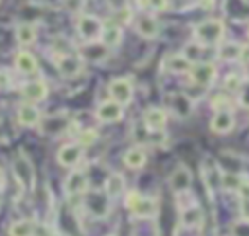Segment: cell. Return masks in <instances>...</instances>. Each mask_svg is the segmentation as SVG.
<instances>
[{
    "mask_svg": "<svg viewBox=\"0 0 249 236\" xmlns=\"http://www.w3.org/2000/svg\"><path fill=\"white\" fill-rule=\"evenodd\" d=\"M224 31H226L224 21L212 18V20H204V21L196 23L193 29V37L202 47H210V45H218L224 39Z\"/></svg>",
    "mask_w": 249,
    "mask_h": 236,
    "instance_id": "6da1fadb",
    "label": "cell"
},
{
    "mask_svg": "<svg viewBox=\"0 0 249 236\" xmlns=\"http://www.w3.org/2000/svg\"><path fill=\"white\" fill-rule=\"evenodd\" d=\"M88 213L95 218H103L109 215L111 211V197L105 193V191H89L86 195V201H84Z\"/></svg>",
    "mask_w": 249,
    "mask_h": 236,
    "instance_id": "7a4b0ae2",
    "label": "cell"
},
{
    "mask_svg": "<svg viewBox=\"0 0 249 236\" xmlns=\"http://www.w3.org/2000/svg\"><path fill=\"white\" fill-rule=\"evenodd\" d=\"M126 207L138 216V218H150L158 211V203L152 197H144L140 193H128Z\"/></svg>",
    "mask_w": 249,
    "mask_h": 236,
    "instance_id": "3957f363",
    "label": "cell"
},
{
    "mask_svg": "<svg viewBox=\"0 0 249 236\" xmlns=\"http://www.w3.org/2000/svg\"><path fill=\"white\" fill-rule=\"evenodd\" d=\"M76 29H78V35L84 39V41H97L101 37V29H103V23L97 16H89V14H84L78 18V23H76Z\"/></svg>",
    "mask_w": 249,
    "mask_h": 236,
    "instance_id": "277c9868",
    "label": "cell"
},
{
    "mask_svg": "<svg viewBox=\"0 0 249 236\" xmlns=\"http://www.w3.org/2000/svg\"><path fill=\"white\" fill-rule=\"evenodd\" d=\"M189 78L196 86H202V88L212 86V82L216 80V66L212 62H193L189 70Z\"/></svg>",
    "mask_w": 249,
    "mask_h": 236,
    "instance_id": "5b68a950",
    "label": "cell"
},
{
    "mask_svg": "<svg viewBox=\"0 0 249 236\" xmlns=\"http://www.w3.org/2000/svg\"><path fill=\"white\" fill-rule=\"evenodd\" d=\"M109 94H111L113 101H117V103H121L124 107V105H128L132 101V94H134L132 82L128 78H115L109 84Z\"/></svg>",
    "mask_w": 249,
    "mask_h": 236,
    "instance_id": "8992f818",
    "label": "cell"
},
{
    "mask_svg": "<svg viewBox=\"0 0 249 236\" xmlns=\"http://www.w3.org/2000/svg\"><path fill=\"white\" fill-rule=\"evenodd\" d=\"M235 127V115L231 109H216L210 119V131L216 135H228Z\"/></svg>",
    "mask_w": 249,
    "mask_h": 236,
    "instance_id": "52a82bcc",
    "label": "cell"
},
{
    "mask_svg": "<svg viewBox=\"0 0 249 236\" xmlns=\"http://www.w3.org/2000/svg\"><path fill=\"white\" fill-rule=\"evenodd\" d=\"M56 68H58V74L62 78H74V76H78L82 72L84 60L78 55H62L56 60Z\"/></svg>",
    "mask_w": 249,
    "mask_h": 236,
    "instance_id": "ba28073f",
    "label": "cell"
},
{
    "mask_svg": "<svg viewBox=\"0 0 249 236\" xmlns=\"http://www.w3.org/2000/svg\"><path fill=\"white\" fill-rule=\"evenodd\" d=\"M123 111H124V107L121 103H117L113 99H107V101H103V103L97 105L95 117L101 123H117V121L123 119Z\"/></svg>",
    "mask_w": 249,
    "mask_h": 236,
    "instance_id": "9c48e42d",
    "label": "cell"
},
{
    "mask_svg": "<svg viewBox=\"0 0 249 236\" xmlns=\"http://www.w3.org/2000/svg\"><path fill=\"white\" fill-rule=\"evenodd\" d=\"M82 158H84V146H80L78 142H74V144H64V146H60L58 152H56V162H58L60 166H64V168L76 166Z\"/></svg>",
    "mask_w": 249,
    "mask_h": 236,
    "instance_id": "30bf717a",
    "label": "cell"
},
{
    "mask_svg": "<svg viewBox=\"0 0 249 236\" xmlns=\"http://www.w3.org/2000/svg\"><path fill=\"white\" fill-rule=\"evenodd\" d=\"M191 183H193V176H191V170L185 164H179L169 176V187L175 193H185L191 187Z\"/></svg>",
    "mask_w": 249,
    "mask_h": 236,
    "instance_id": "8fae6325",
    "label": "cell"
},
{
    "mask_svg": "<svg viewBox=\"0 0 249 236\" xmlns=\"http://www.w3.org/2000/svg\"><path fill=\"white\" fill-rule=\"evenodd\" d=\"M167 125V111L161 107H148L144 111V127L150 133H160Z\"/></svg>",
    "mask_w": 249,
    "mask_h": 236,
    "instance_id": "7c38bea8",
    "label": "cell"
},
{
    "mask_svg": "<svg viewBox=\"0 0 249 236\" xmlns=\"http://www.w3.org/2000/svg\"><path fill=\"white\" fill-rule=\"evenodd\" d=\"M14 168V174H16V179L19 181L21 187H29L33 185V166L29 164V160H25L23 156H18L12 164Z\"/></svg>",
    "mask_w": 249,
    "mask_h": 236,
    "instance_id": "4fadbf2b",
    "label": "cell"
},
{
    "mask_svg": "<svg viewBox=\"0 0 249 236\" xmlns=\"http://www.w3.org/2000/svg\"><path fill=\"white\" fill-rule=\"evenodd\" d=\"M191 66H193V62L181 53H175V55H167L165 59H163V68L167 70V72H171V74H189V70H191Z\"/></svg>",
    "mask_w": 249,
    "mask_h": 236,
    "instance_id": "5bb4252c",
    "label": "cell"
},
{
    "mask_svg": "<svg viewBox=\"0 0 249 236\" xmlns=\"http://www.w3.org/2000/svg\"><path fill=\"white\" fill-rule=\"evenodd\" d=\"M64 191L68 195H82L88 191V176L84 172H72L64 179Z\"/></svg>",
    "mask_w": 249,
    "mask_h": 236,
    "instance_id": "9a60e30c",
    "label": "cell"
},
{
    "mask_svg": "<svg viewBox=\"0 0 249 236\" xmlns=\"http://www.w3.org/2000/svg\"><path fill=\"white\" fill-rule=\"evenodd\" d=\"M16 119H18V123L21 127H35L41 121V113L33 103H23V105L18 107Z\"/></svg>",
    "mask_w": 249,
    "mask_h": 236,
    "instance_id": "2e32d148",
    "label": "cell"
},
{
    "mask_svg": "<svg viewBox=\"0 0 249 236\" xmlns=\"http://www.w3.org/2000/svg\"><path fill=\"white\" fill-rule=\"evenodd\" d=\"M49 94V88L43 80H33V82H25V86L21 88V96L25 99H29L31 103L33 101H43Z\"/></svg>",
    "mask_w": 249,
    "mask_h": 236,
    "instance_id": "e0dca14e",
    "label": "cell"
},
{
    "mask_svg": "<svg viewBox=\"0 0 249 236\" xmlns=\"http://www.w3.org/2000/svg\"><path fill=\"white\" fill-rule=\"evenodd\" d=\"M136 31H138V35H142L144 39H154V37H158V33H160V23H158V20H156L154 16L144 14V16H140V18L136 20Z\"/></svg>",
    "mask_w": 249,
    "mask_h": 236,
    "instance_id": "ac0fdd59",
    "label": "cell"
},
{
    "mask_svg": "<svg viewBox=\"0 0 249 236\" xmlns=\"http://www.w3.org/2000/svg\"><path fill=\"white\" fill-rule=\"evenodd\" d=\"M101 43L107 47V49H113V47H117L119 43H121V39H123V29H121V25L119 23H105L103 25V29H101Z\"/></svg>",
    "mask_w": 249,
    "mask_h": 236,
    "instance_id": "d6986e66",
    "label": "cell"
},
{
    "mask_svg": "<svg viewBox=\"0 0 249 236\" xmlns=\"http://www.w3.org/2000/svg\"><path fill=\"white\" fill-rule=\"evenodd\" d=\"M202 220H204V213H202V209L196 207V205L185 207V209L181 211V224H183L185 228H198V226L202 224Z\"/></svg>",
    "mask_w": 249,
    "mask_h": 236,
    "instance_id": "ffe728a7",
    "label": "cell"
},
{
    "mask_svg": "<svg viewBox=\"0 0 249 236\" xmlns=\"http://www.w3.org/2000/svg\"><path fill=\"white\" fill-rule=\"evenodd\" d=\"M146 160H148V158H146V152H144V148H140V146L128 148V150L124 152V156H123L124 166L130 168V170H140V168H144Z\"/></svg>",
    "mask_w": 249,
    "mask_h": 236,
    "instance_id": "44dd1931",
    "label": "cell"
},
{
    "mask_svg": "<svg viewBox=\"0 0 249 236\" xmlns=\"http://www.w3.org/2000/svg\"><path fill=\"white\" fill-rule=\"evenodd\" d=\"M169 107L177 117H187L193 109V103L185 94H173L169 96Z\"/></svg>",
    "mask_w": 249,
    "mask_h": 236,
    "instance_id": "7402d4cb",
    "label": "cell"
},
{
    "mask_svg": "<svg viewBox=\"0 0 249 236\" xmlns=\"http://www.w3.org/2000/svg\"><path fill=\"white\" fill-rule=\"evenodd\" d=\"M16 68L21 74H33L37 72V59L27 51H19L16 55Z\"/></svg>",
    "mask_w": 249,
    "mask_h": 236,
    "instance_id": "603a6c76",
    "label": "cell"
},
{
    "mask_svg": "<svg viewBox=\"0 0 249 236\" xmlns=\"http://www.w3.org/2000/svg\"><path fill=\"white\" fill-rule=\"evenodd\" d=\"M124 187H126V181L121 174H111L107 179H105V187L103 191L113 199V197H119L124 193Z\"/></svg>",
    "mask_w": 249,
    "mask_h": 236,
    "instance_id": "cb8c5ba5",
    "label": "cell"
},
{
    "mask_svg": "<svg viewBox=\"0 0 249 236\" xmlns=\"http://www.w3.org/2000/svg\"><path fill=\"white\" fill-rule=\"evenodd\" d=\"M16 39H18V43L23 45V47L35 43V39H37V29H35V25H33V23H19V25L16 27Z\"/></svg>",
    "mask_w": 249,
    "mask_h": 236,
    "instance_id": "d4e9b609",
    "label": "cell"
},
{
    "mask_svg": "<svg viewBox=\"0 0 249 236\" xmlns=\"http://www.w3.org/2000/svg\"><path fill=\"white\" fill-rule=\"evenodd\" d=\"M241 49H243V45H239V43H235V41H226V43L220 45L218 57H220L222 60H237V59L241 57Z\"/></svg>",
    "mask_w": 249,
    "mask_h": 236,
    "instance_id": "484cf974",
    "label": "cell"
},
{
    "mask_svg": "<svg viewBox=\"0 0 249 236\" xmlns=\"http://www.w3.org/2000/svg\"><path fill=\"white\" fill-rule=\"evenodd\" d=\"M33 226H35V222L21 218V220H16L10 224L8 234L10 236H33Z\"/></svg>",
    "mask_w": 249,
    "mask_h": 236,
    "instance_id": "4316f807",
    "label": "cell"
},
{
    "mask_svg": "<svg viewBox=\"0 0 249 236\" xmlns=\"http://www.w3.org/2000/svg\"><path fill=\"white\" fill-rule=\"evenodd\" d=\"M243 179H245V177H241L239 174H231V172H228V174L222 176V187H224L226 191H237L239 185L243 183Z\"/></svg>",
    "mask_w": 249,
    "mask_h": 236,
    "instance_id": "83f0119b",
    "label": "cell"
},
{
    "mask_svg": "<svg viewBox=\"0 0 249 236\" xmlns=\"http://www.w3.org/2000/svg\"><path fill=\"white\" fill-rule=\"evenodd\" d=\"M241 84H243V78L239 74H235V72H231V74H228L224 78V90L230 92V94H237Z\"/></svg>",
    "mask_w": 249,
    "mask_h": 236,
    "instance_id": "f1b7e54d",
    "label": "cell"
},
{
    "mask_svg": "<svg viewBox=\"0 0 249 236\" xmlns=\"http://www.w3.org/2000/svg\"><path fill=\"white\" fill-rule=\"evenodd\" d=\"M95 138H97V133H95L93 129H84V131L78 133V144L84 146V148L89 146V144H93Z\"/></svg>",
    "mask_w": 249,
    "mask_h": 236,
    "instance_id": "f546056e",
    "label": "cell"
},
{
    "mask_svg": "<svg viewBox=\"0 0 249 236\" xmlns=\"http://www.w3.org/2000/svg\"><path fill=\"white\" fill-rule=\"evenodd\" d=\"M237 101L243 109H249V80H243V84L237 92Z\"/></svg>",
    "mask_w": 249,
    "mask_h": 236,
    "instance_id": "4dcf8cb0",
    "label": "cell"
},
{
    "mask_svg": "<svg viewBox=\"0 0 249 236\" xmlns=\"http://www.w3.org/2000/svg\"><path fill=\"white\" fill-rule=\"evenodd\" d=\"M200 51H202V45L195 41V43H189V45L185 47V53H183V55H185V57H187V59H189L191 62H195V60L198 59Z\"/></svg>",
    "mask_w": 249,
    "mask_h": 236,
    "instance_id": "1f68e13d",
    "label": "cell"
},
{
    "mask_svg": "<svg viewBox=\"0 0 249 236\" xmlns=\"http://www.w3.org/2000/svg\"><path fill=\"white\" fill-rule=\"evenodd\" d=\"M239 215L243 222H249V195L239 197Z\"/></svg>",
    "mask_w": 249,
    "mask_h": 236,
    "instance_id": "d6a6232c",
    "label": "cell"
},
{
    "mask_svg": "<svg viewBox=\"0 0 249 236\" xmlns=\"http://www.w3.org/2000/svg\"><path fill=\"white\" fill-rule=\"evenodd\" d=\"M167 4H169L167 0H144V6L154 12H163L167 8Z\"/></svg>",
    "mask_w": 249,
    "mask_h": 236,
    "instance_id": "836d02e7",
    "label": "cell"
},
{
    "mask_svg": "<svg viewBox=\"0 0 249 236\" xmlns=\"http://www.w3.org/2000/svg\"><path fill=\"white\" fill-rule=\"evenodd\" d=\"M212 107H214V111L216 109H230V99L226 96H216L212 99Z\"/></svg>",
    "mask_w": 249,
    "mask_h": 236,
    "instance_id": "e575fe53",
    "label": "cell"
},
{
    "mask_svg": "<svg viewBox=\"0 0 249 236\" xmlns=\"http://www.w3.org/2000/svg\"><path fill=\"white\" fill-rule=\"evenodd\" d=\"M64 6L68 12H80L84 8V0H64Z\"/></svg>",
    "mask_w": 249,
    "mask_h": 236,
    "instance_id": "d590c367",
    "label": "cell"
},
{
    "mask_svg": "<svg viewBox=\"0 0 249 236\" xmlns=\"http://www.w3.org/2000/svg\"><path fill=\"white\" fill-rule=\"evenodd\" d=\"M33 236H53V230L47 224H35L33 226Z\"/></svg>",
    "mask_w": 249,
    "mask_h": 236,
    "instance_id": "8d00e7d4",
    "label": "cell"
},
{
    "mask_svg": "<svg viewBox=\"0 0 249 236\" xmlns=\"http://www.w3.org/2000/svg\"><path fill=\"white\" fill-rule=\"evenodd\" d=\"M10 82H12L10 72H8V70H4V68H0V90L10 88Z\"/></svg>",
    "mask_w": 249,
    "mask_h": 236,
    "instance_id": "74e56055",
    "label": "cell"
},
{
    "mask_svg": "<svg viewBox=\"0 0 249 236\" xmlns=\"http://www.w3.org/2000/svg\"><path fill=\"white\" fill-rule=\"evenodd\" d=\"M107 4H109L115 12H119V10L126 8V0H107Z\"/></svg>",
    "mask_w": 249,
    "mask_h": 236,
    "instance_id": "f35d334b",
    "label": "cell"
},
{
    "mask_svg": "<svg viewBox=\"0 0 249 236\" xmlns=\"http://www.w3.org/2000/svg\"><path fill=\"white\" fill-rule=\"evenodd\" d=\"M0 203H2V189H0Z\"/></svg>",
    "mask_w": 249,
    "mask_h": 236,
    "instance_id": "ab89813d",
    "label": "cell"
},
{
    "mask_svg": "<svg viewBox=\"0 0 249 236\" xmlns=\"http://www.w3.org/2000/svg\"><path fill=\"white\" fill-rule=\"evenodd\" d=\"M0 183H2V170H0Z\"/></svg>",
    "mask_w": 249,
    "mask_h": 236,
    "instance_id": "60d3db41",
    "label": "cell"
},
{
    "mask_svg": "<svg viewBox=\"0 0 249 236\" xmlns=\"http://www.w3.org/2000/svg\"><path fill=\"white\" fill-rule=\"evenodd\" d=\"M243 2H245V4H249V0H243Z\"/></svg>",
    "mask_w": 249,
    "mask_h": 236,
    "instance_id": "b9f144b4",
    "label": "cell"
},
{
    "mask_svg": "<svg viewBox=\"0 0 249 236\" xmlns=\"http://www.w3.org/2000/svg\"><path fill=\"white\" fill-rule=\"evenodd\" d=\"M109 236H115V234H109Z\"/></svg>",
    "mask_w": 249,
    "mask_h": 236,
    "instance_id": "7bdbcfd3",
    "label": "cell"
},
{
    "mask_svg": "<svg viewBox=\"0 0 249 236\" xmlns=\"http://www.w3.org/2000/svg\"><path fill=\"white\" fill-rule=\"evenodd\" d=\"M247 35H249V31H247Z\"/></svg>",
    "mask_w": 249,
    "mask_h": 236,
    "instance_id": "ee69618b",
    "label": "cell"
}]
</instances>
